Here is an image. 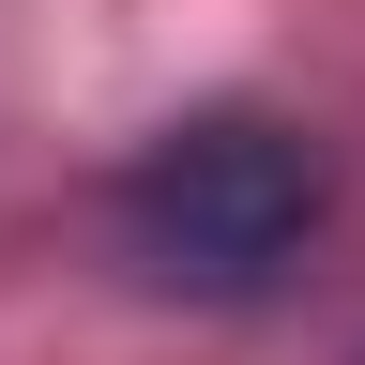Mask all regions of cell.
I'll list each match as a JSON object with an SVG mask.
<instances>
[{
    "label": "cell",
    "instance_id": "cell-1",
    "mask_svg": "<svg viewBox=\"0 0 365 365\" xmlns=\"http://www.w3.org/2000/svg\"><path fill=\"white\" fill-rule=\"evenodd\" d=\"M304 213H319L304 137L289 122H244V107L168 122L153 153L122 168V244L153 274H182V289H259V274L304 244Z\"/></svg>",
    "mask_w": 365,
    "mask_h": 365
}]
</instances>
